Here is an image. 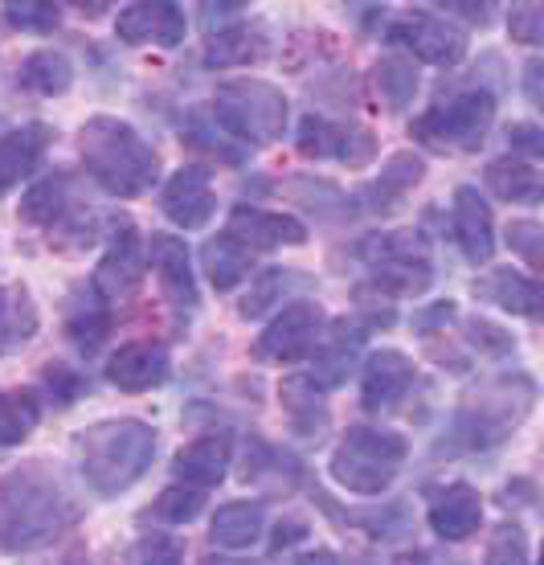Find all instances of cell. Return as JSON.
Returning <instances> with one entry per match:
<instances>
[{
  "instance_id": "836d02e7",
  "label": "cell",
  "mask_w": 544,
  "mask_h": 565,
  "mask_svg": "<svg viewBox=\"0 0 544 565\" xmlns=\"http://www.w3.org/2000/svg\"><path fill=\"white\" fill-rule=\"evenodd\" d=\"M201 509H205V492L201 488H184V483H172V488H164L160 492V500H156V516L168 524H189L201 516Z\"/></svg>"
},
{
  "instance_id": "7dc6e473",
  "label": "cell",
  "mask_w": 544,
  "mask_h": 565,
  "mask_svg": "<svg viewBox=\"0 0 544 565\" xmlns=\"http://www.w3.org/2000/svg\"><path fill=\"white\" fill-rule=\"evenodd\" d=\"M438 9H447L450 17H467V21H479V25H488L491 21V4H474V0H450V4H438Z\"/></svg>"
},
{
  "instance_id": "1f68e13d",
  "label": "cell",
  "mask_w": 544,
  "mask_h": 565,
  "mask_svg": "<svg viewBox=\"0 0 544 565\" xmlns=\"http://www.w3.org/2000/svg\"><path fill=\"white\" fill-rule=\"evenodd\" d=\"M323 390L311 382L308 373H295L282 382V406L291 411V423L303 430V435H316V423H323Z\"/></svg>"
},
{
  "instance_id": "4fadbf2b",
  "label": "cell",
  "mask_w": 544,
  "mask_h": 565,
  "mask_svg": "<svg viewBox=\"0 0 544 565\" xmlns=\"http://www.w3.org/2000/svg\"><path fill=\"white\" fill-rule=\"evenodd\" d=\"M143 258L152 263L168 303L172 308H193L196 287H193V270H189V246L181 238H172V234H152L148 246H143Z\"/></svg>"
},
{
  "instance_id": "ffe728a7",
  "label": "cell",
  "mask_w": 544,
  "mask_h": 565,
  "mask_svg": "<svg viewBox=\"0 0 544 565\" xmlns=\"http://www.w3.org/2000/svg\"><path fill=\"white\" fill-rule=\"evenodd\" d=\"M38 332V303L25 282H0V356L17 353Z\"/></svg>"
},
{
  "instance_id": "8fae6325",
  "label": "cell",
  "mask_w": 544,
  "mask_h": 565,
  "mask_svg": "<svg viewBox=\"0 0 544 565\" xmlns=\"http://www.w3.org/2000/svg\"><path fill=\"white\" fill-rule=\"evenodd\" d=\"M234 242H242L246 250H275V246H303L308 242V226L295 222L287 213H266L250 210V205H237L230 213V230Z\"/></svg>"
},
{
  "instance_id": "7bdbcfd3",
  "label": "cell",
  "mask_w": 544,
  "mask_h": 565,
  "mask_svg": "<svg viewBox=\"0 0 544 565\" xmlns=\"http://www.w3.org/2000/svg\"><path fill=\"white\" fill-rule=\"evenodd\" d=\"M140 565H184V553L168 533H148L140 541Z\"/></svg>"
},
{
  "instance_id": "83f0119b",
  "label": "cell",
  "mask_w": 544,
  "mask_h": 565,
  "mask_svg": "<svg viewBox=\"0 0 544 565\" xmlns=\"http://www.w3.org/2000/svg\"><path fill=\"white\" fill-rule=\"evenodd\" d=\"M21 213H25V222H33V226L54 230L71 213V177L54 172V177L38 181L25 193V201H21Z\"/></svg>"
},
{
  "instance_id": "e0dca14e",
  "label": "cell",
  "mask_w": 544,
  "mask_h": 565,
  "mask_svg": "<svg viewBox=\"0 0 544 565\" xmlns=\"http://www.w3.org/2000/svg\"><path fill=\"white\" fill-rule=\"evenodd\" d=\"M409 385H414V361L397 349H381V353L369 356V365H364V406L369 411H393L405 394H409Z\"/></svg>"
},
{
  "instance_id": "f1b7e54d",
  "label": "cell",
  "mask_w": 544,
  "mask_h": 565,
  "mask_svg": "<svg viewBox=\"0 0 544 565\" xmlns=\"http://www.w3.org/2000/svg\"><path fill=\"white\" fill-rule=\"evenodd\" d=\"M488 184H491V193L503 201H541V193H544V181H541V172H536V164L516 160V156L491 160Z\"/></svg>"
},
{
  "instance_id": "f6af8a7d",
  "label": "cell",
  "mask_w": 544,
  "mask_h": 565,
  "mask_svg": "<svg viewBox=\"0 0 544 565\" xmlns=\"http://www.w3.org/2000/svg\"><path fill=\"white\" fill-rule=\"evenodd\" d=\"M107 328H111V316H107V311H90V316H74L71 337L78 340L83 349H95L98 340L107 337Z\"/></svg>"
},
{
  "instance_id": "2e32d148",
  "label": "cell",
  "mask_w": 544,
  "mask_h": 565,
  "mask_svg": "<svg viewBox=\"0 0 544 565\" xmlns=\"http://www.w3.org/2000/svg\"><path fill=\"white\" fill-rule=\"evenodd\" d=\"M483 524V500L471 483H447L430 500V529L442 541H467Z\"/></svg>"
},
{
  "instance_id": "e575fe53",
  "label": "cell",
  "mask_w": 544,
  "mask_h": 565,
  "mask_svg": "<svg viewBox=\"0 0 544 565\" xmlns=\"http://www.w3.org/2000/svg\"><path fill=\"white\" fill-rule=\"evenodd\" d=\"M4 17H9V25L25 29V33H54L57 21H62V9L50 0H9Z\"/></svg>"
},
{
  "instance_id": "9a60e30c",
  "label": "cell",
  "mask_w": 544,
  "mask_h": 565,
  "mask_svg": "<svg viewBox=\"0 0 544 565\" xmlns=\"http://www.w3.org/2000/svg\"><path fill=\"white\" fill-rule=\"evenodd\" d=\"M168 353L152 340H131L124 344L119 353L111 356V365H107V377H111L124 394H143V390H156V385L168 382Z\"/></svg>"
},
{
  "instance_id": "c3c4849f",
  "label": "cell",
  "mask_w": 544,
  "mask_h": 565,
  "mask_svg": "<svg viewBox=\"0 0 544 565\" xmlns=\"http://www.w3.org/2000/svg\"><path fill=\"white\" fill-rule=\"evenodd\" d=\"M541 74H544V62H541V57H532L529 66H524V86H529V99H532V103H544Z\"/></svg>"
},
{
  "instance_id": "f35d334b",
  "label": "cell",
  "mask_w": 544,
  "mask_h": 565,
  "mask_svg": "<svg viewBox=\"0 0 544 565\" xmlns=\"http://www.w3.org/2000/svg\"><path fill=\"white\" fill-rule=\"evenodd\" d=\"M508 246H512L532 270L544 267V230L536 226V222H529V217H524V222H512V226H508Z\"/></svg>"
},
{
  "instance_id": "b9f144b4",
  "label": "cell",
  "mask_w": 544,
  "mask_h": 565,
  "mask_svg": "<svg viewBox=\"0 0 544 565\" xmlns=\"http://www.w3.org/2000/svg\"><path fill=\"white\" fill-rule=\"evenodd\" d=\"M467 340H471L479 353H488V356L512 353V337H508L503 328L491 324V320H467Z\"/></svg>"
},
{
  "instance_id": "8d00e7d4",
  "label": "cell",
  "mask_w": 544,
  "mask_h": 565,
  "mask_svg": "<svg viewBox=\"0 0 544 565\" xmlns=\"http://www.w3.org/2000/svg\"><path fill=\"white\" fill-rule=\"evenodd\" d=\"M335 143H340V128L328 124V119H320V115H308V119L299 124V152L303 156H316V160L335 156Z\"/></svg>"
},
{
  "instance_id": "f907efd6",
  "label": "cell",
  "mask_w": 544,
  "mask_h": 565,
  "mask_svg": "<svg viewBox=\"0 0 544 565\" xmlns=\"http://www.w3.org/2000/svg\"><path fill=\"white\" fill-rule=\"evenodd\" d=\"M291 565H335V553H328V550H311V553H303V557H295Z\"/></svg>"
},
{
  "instance_id": "ab89813d",
  "label": "cell",
  "mask_w": 544,
  "mask_h": 565,
  "mask_svg": "<svg viewBox=\"0 0 544 565\" xmlns=\"http://www.w3.org/2000/svg\"><path fill=\"white\" fill-rule=\"evenodd\" d=\"M335 156H340L349 169H364V164L377 156V140H373V131L369 128H340Z\"/></svg>"
},
{
  "instance_id": "603a6c76",
  "label": "cell",
  "mask_w": 544,
  "mask_h": 565,
  "mask_svg": "<svg viewBox=\"0 0 544 565\" xmlns=\"http://www.w3.org/2000/svg\"><path fill=\"white\" fill-rule=\"evenodd\" d=\"M225 467H230V443L217 435H205L177 451V476L189 488H213L225 480Z\"/></svg>"
},
{
  "instance_id": "f546056e",
  "label": "cell",
  "mask_w": 544,
  "mask_h": 565,
  "mask_svg": "<svg viewBox=\"0 0 544 565\" xmlns=\"http://www.w3.org/2000/svg\"><path fill=\"white\" fill-rule=\"evenodd\" d=\"M21 83L29 90H38V95H66L74 83L71 57L62 54V50H38V54H29L25 66H21Z\"/></svg>"
},
{
  "instance_id": "ba28073f",
  "label": "cell",
  "mask_w": 544,
  "mask_h": 565,
  "mask_svg": "<svg viewBox=\"0 0 544 565\" xmlns=\"http://www.w3.org/2000/svg\"><path fill=\"white\" fill-rule=\"evenodd\" d=\"M320 328H323V308L311 299H295L282 308V316H275L266 332L258 337V356L266 361H303L320 349Z\"/></svg>"
},
{
  "instance_id": "4316f807",
  "label": "cell",
  "mask_w": 544,
  "mask_h": 565,
  "mask_svg": "<svg viewBox=\"0 0 544 565\" xmlns=\"http://www.w3.org/2000/svg\"><path fill=\"white\" fill-rule=\"evenodd\" d=\"M201 263H205V270H210V282L217 287V291H230V287H237V282L254 270V255L242 246V242L230 238V234L205 242Z\"/></svg>"
},
{
  "instance_id": "bcb514c9",
  "label": "cell",
  "mask_w": 544,
  "mask_h": 565,
  "mask_svg": "<svg viewBox=\"0 0 544 565\" xmlns=\"http://www.w3.org/2000/svg\"><path fill=\"white\" fill-rule=\"evenodd\" d=\"M508 140H512V148H520V152H541L544 148V131L536 128V124H512L508 128Z\"/></svg>"
},
{
  "instance_id": "60d3db41",
  "label": "cell",
  "mask_w": 544,
  "mask_h": 565,
  "mask_svg": "<svg viewBox=\"0 0 544 565\" xmlns=\"http://www.w3.org/2000/svg\"><path fill=\"white\" fill-rule=\"evenodd\" d=\"M508 29H512V38H516V42L541 45L544 42V4H516Z\"/></svg>"
},
{
  "instance_id": "ac0fdd59",
  "label": "cell",
  "mask_w": 544,
  "mask_h": 565,
  "mask_svg": "<svg viewBox=\"0 0 544 565\" xmlns=\"http://www.w3.org/2000/svg\"><path fill=\"white\" fill-rule=\"evenodd\" d=\"M455 238L471 263H488L495 255V226H491L488 201L479 198L474 184L455 189Z\"/></svg>"
},
{
  "instance_id": "d590c367",
  "label": "cell",
  "mask_w": 544,
  "mask_h": 565,
  "mask_svg": "<svg viewBox=\"0 0 544 565\" xmlns=\"http://www.w3.org/2000/svg\"><path fill=\"white\" fill-rule=\"evenodd\" d=\"M488 565H529V541L520 524H500L488 541Z\"/></svg>"
},
{
  "instance_id": "7402d4cb",
  "label": "cell",
  "mask_w": 544,
  "mask_h": 565,
  "mask_svg": "<svg viewBox=\"0 0 544 565\" xmlns=\"http://www.w3.org/2000/svg\"><path fill=\"white\" fill-rule=\"evenodd\" d=\"M474 296L500 303V308L512 311V316H532V320L541 316V303H544L536 279L516 275V270H491L488 279L474 282Z\"/></svg>"
},
{
  "instance_id": "d6986e66",
  "label": "cell",
  "mask_w": 544,
  "mask_h": 565,
  "mask_svg": "<svg viewBox=\"0 0 544 565\" xmlns=\"http://www.w3.org/2000/svg\"><path fill=\"white\" fill-rule=\"evenodd\" d=\"M426 177V160L414 152H393L390 160H385V169H381V177L369 189H361V201H364V210H373V213H385L393 210L397 201L414 189V184Z\"/></svg>"
},
{
  "instance_id": "681fc988",
  "label": "cell",
  "mask_w": 544,
  "mask_h": 565,
  "mask_svg": "<svg viewBox=\"0 0 544 565\" xmlns=\"http://www.w3.org/2000/svg\"><path fill=\"white\" fill-rule=\"evenodd\" d=\"M201 9H205V25H213V21H222V17H237L242 13V9H246V4H201Z\"/></svg>"
},
{
  "instance_id": "9c48e42d",
  "label": "cell",
  "mask_w": 544,
  "mask_h": 565,
  "mask_svg": "<svg viewBox=\"0 0 544 565\" xmlns=\"http://www.w3.org/2000/svg\"><path fill=\"white\" fill-rule=\"evenodd\" d=\"M390 38L402 42L405 50H414V57L430 62V66H455L467 54V33L450 25L447 17L434 13H405L402 21L390 25Z\"/></svg>"
},
{
  "instance_id": "7a4b0ae2",
  "label": "cell",
  "mask_w": 544,
  "mask_h": 565,
  "mask_svg": "<svg viewBox=\"0 0 544 565\" xmlns=\"http://www.w3.org/2000/svg\"><path fill=\"white\" fill-rule=\"evenodd\" d=\"M83 164L111 198H140L160 177V156L140 131L115 119V115H95L78 131Z\"/></svg>"
},
{
  "instance_id": "d4e9b609",
  "label": "cell",
  "mask_w": 544,
  "mask_h": 565,
  "mask_svg": "<svg viewBox=\"0 0 544 565\" xmlns=\"http://www.w3.org/2000/svg\"><path fill=\"white\" fill-rule=\"evenodd\" d=\"M266 54V38L258 25H234L217 29L205 45V66L210 71H234V66H250Z\"/></svg>"
},
{
  "instance_id": "f5cc1de1",
  "label": "cell",
  "mask_w": 544,
  "mask_h": 565,
  "mask_svg": "<svg viewBox=\"0 0 544 565\" xmlns=\"http://www.w3.org/2000/svg\"><path fill=\"white\" fill-rule=\"evenodd\" d=\"M201 565H250V562H242V557H222V553H210Z\"/></svg>"
},
{
  "instance_id": "4dcf8cb0",
  "label": "cell",
  "mask_w": 544,
  "mask_h": 565,
  "mask_svg": "<svg viewBox=\"0 0 544 565\" xmlns=\"http://www.w3.org/2000/svg\"><path fill=\"white\" fill-rule=\"evenodd\" d=\"M373 83H377V95L385 99L390 111H405L414 95H418V71H414V62H405V57H381L377 66H373Z\"/></svg>"
},
{
  "instance_id": "3957f363",
  "label": "cell",
  "mask_w": 544,
  "mask_h": 565,
  "mask_svg": "<svg viewBox=\"0 0 544 565\" xmlns=\"http://www.w3.org/2000/svg\"><path fill=\"white\" fill-rule=\"evenodd\" d=\"M156 430L140 418H107L78 435V467L98 495H119L152 467Z\"/></svg>"
},
{
  "instance_id": "74e56055",
  "label": "cell",
  "mask_w": 544,
  "mask_h": 565,
  "mask_svg": "<svg viewBox=\"0 0 544 565\" xmlns=\"http://www.w3.org/2000/svg\"><path fill=\"white\" fill-rule=\"evenodd\" d=\"M282 287H287V275H282L279 267H275V270H263V275L254 279L250 291H246V299H242V308H237V311H242L246 320H258V316H263V311L282 296Z\"/></svg>"
},
{
  "instance_id": "ee69618b",
  "label": "cell",
  "mask_w": 544,
  "mask_h": 565,
  "mask_svg": "<svg viewBox=\"0 0 544 565\" xmlns=\"http://www.w3.org/2000/svg\"><path fill=\"white\" fill-rule=\"evenodd\" d=\"M45 390L54 394V402L71 406L74 397H78V390H83V377L71 365H45Z\"/></svg>"
},
{
  "instance_id": "d6a6232c",
  "label": "cell",
  "mask_w": 544,
  "mask_h": 565,
  "mask_svg": "<svg viewBox=\"0 0 544 565\" xmlns=\"http://www.w3.org/2000/svg\"><path fill=\"white\" fill-rule=\"evenodd\" d=\"M38 426L33 394H0V447H17Z\"/></svg>"
},
{
  "instance_id": "30bf717a",
  "label": "cell",
  "mask_w": 544,
  "mask_h": 565,
  "mask_svg": "<svg viewBox=\"0 0 544 565\" xmlns=\"http://www.w3.org/2000/svg\"><path fill=\"white\" fill-rule=\"evenodd\" d=\"M160 210L168 213V222H177L181 230H201L217 210V198H213L210 169L201 164H184V169L172 172V181L164 184L160 193Z\"/></svg>"
},
{
  "instance_id": "5bb4252c",
  "label": "cell",
  "mask_w": 544,
  "mask_h": 565,
  "mask_svg": "<svg viewBox=\"0 0 544 565\" xmlns=\"http://www.w3.org/2000/svg\"><path fill=\"white\" fill-rule=\"evenodd\" d=\"M143 279V250H140V238H136V230L124 226L119 234H115L111 250L103 255V263H98L95 270V291L103 299H127L136 287H140Z\"/></svg>"
},
{
  "instance_id": "5b68a950",
  "label": "cell",
  "mask_w": 544,
  "mask_h": 565,
  "mask_svg": "<svg viewBox=\"0 0 544 565\" xmlns=\"http://www.w3.org/2000/svg\"><path fill=\"white\" fill-rule=\"evenodd\" d=\"M405 438L393 435V430H373V426H352L344 443L335 447L332 463V480L340 488H349L356 495H381L397 476V463L405 459Z\"/></svg>"
},
{
  "instance_id": "484cf974",
  "label": "cell",
  "mask_w": 544,
  "mask_h": 565,
  "mask_svg": "<svg viewBox=\"0 0 544 565\" xmlns=\"http://www.w3.org/2000/svg\"><path fill=\"white\" fill-rule=\"evenodd\" d=\"M210 537L225 550H250L254 541L263 537V504L254 500H237V504H225L213 516Z\"/></svg>"
},
{
  "instance_id": "cb8c5ba5",
  "label": "cell",
  "mask_w": 544,
  "mask_h": 565,
  "mask_svg": "<svg viewBox=\"0 0 544 565\" xmlns=\"http://www.w3.org/2000/svg\"><path fill=\"white\" fill-rule=\"evenodd\" d=\"M361 258L377 267H430V246L414 230H393V234H373L361 242Z\"/></svg>"
},
{
  "instance_id": "7c38bea8",
  "label": "cell",
  "mask_w": 544,
  "mask_h": 565,
  "mask_svg": "<svg viewBox=\"0 0 544 565\" xmlns=\"http://www.w3.org/2000/svg\"><path fill=\"white\" fill-rule=\"evenodd\" d=\"M115 33L124 38L127 45H143L156 42L172 50V45L184 42V13L181 4H168V0H156V4H127L119 21H115Z\"/></svg>"
},
{
  "instance_id": "816d5d0a",
  "label": "cell",
  "mask_w": 544,
  "mask_h": 565,
  "mask_svg": "<svg viewBox=\"0 0 544 565\" xmlns=\"http://www.w3.org/2000/svg\"><path fill=\"white\" fill-rule=\"evenodd\" d=\"M295 537H303V524H299V521L279 524V537H275V550H282V545H291Z\"/></svg>"
},
{
  "instance_id": "8992f818",
  "label": "cell",
  "mask_w": 544,
  "mask_h": 565,
  "mask_svg": "<svg viewBox=\"0 0 544 565\" xmlns=\"http://www.w3.org/2000/svg\"><path fill=\"white\" fill-rule=\"evenodd\" d=\"M213 115L237 140L270 143L279 140L282 128H287V95L279 86L263 83V78H234V83L217 86Z\"/></svg>"
},
{
  "instance_id": "6da1fadb",
  "label": "cell",
  "mask_w": 544,
  "mask_h": 565,
  "mask_svg": "<svg viewBox=\"0 0 544 565\" xmlns=\"http://www.w3.org/2000/svg\"><path fill=\"white\" fill-rule=\"evenodd\" d=\"M83 516L74 488L50 463L13 467L0 480V553L42 550Z\"/></svg>"
},
{
  "instance_id": "277c9868",
  "label": "cell",
  "mask_w": 544,
  "mask_h": 565,
  "mask_svg": "<svg viewBox=\"0 0 544 565\" xmlns=\"http://www.w3.org/2000/svg\"><path fill=\"white\" fill-rule=\"evenodd\" d=\"M532 397H536V390L529 377H500V382L483 385L479 394H471L459 406L442 447H450V451L495 447L512 435V426L524 423V414L532 411Z\"/></svg>"
},
{
  "instance_id": "44dd1931",
  "label": "cell",
  "mask_w": 544,
  "mask_h": 565,
  "mask_svg": "<svg viewBox=\"0 0 544 565\" xmlns=\"http://www.w3.org/2000/svg\"><path fill=\"white\" fill-rule=\"evenodd\" d=\"M45 143H50V131L42 124L0 136V193H9L17 181H25L29 172L42 164Z\"/></svg>"
},
{
  "instance_id": "52a82bcc",
  "label": "cell",
  "mask_w": 544,
  "mask_h": 565,
  "mask_svg": "<svg viewBox=\"0 0 544 565\" xmlns=\"http://www.w3.org/2000/svg\"><path fill=\"white\" fill-rule=\"evenodd\" d=\"M495 119V95L491 90H467L442 107H430L409 124V136L430 143L438 152H474Z\"/></svg>"
}]
</instances>
